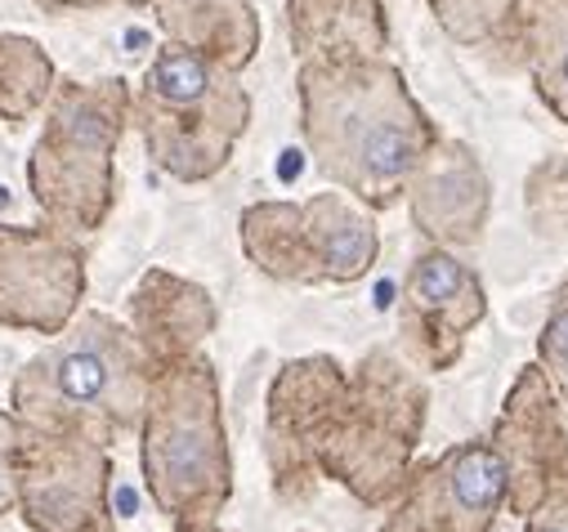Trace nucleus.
Returning <instances> with one entry per match:
<instances>
[{
    "mask_svg": "<svg viewBox=\"0 0 568 532\" xmlns=\"http://www.w3.org/2000/svg\"><path fill=\"white\" fill-rule=\"evenodd\" d=\"M305 130L323 175L372 202H389L425 144V125L394 72H310Z\"/></svg>",
    "mask_w": 568,
    "mask_h": 532,
    "instance_id": "1",
    "label": "nucleus"
},
{
    "mask_svg": "<svg viewBox=\"0 0 568 532\" xmlns=\"http://www.w3.org/2000/svg\"><path fill=\"white\" fill-rule=\"evenodd\" d=\"M144 479L180 532H202L229 501V443L206 362L153 380L144 398Z\"/></svg>",
    "mask_w": 568,
    "mask_h": 532,
    "instance_id": "2",
    "label": "nucleus"
},
{
    "mask_svg": "<svg viewBox=\"0 0 568 532\" xmlns=\"http://www.w3.org/2000/svg\"><path fill=\"white\" fill-rule=\"evenodd\" d=\"M144 371H139L134 340L103 314L81 318L63 331L54 349H45L14 385V408L32 426L63 421H134L144 412Z\"/></svg>",
    "mask_w": 568,
    "mask_h": 532,
    "instance_id": "3",
    "label": "nucleus"
},
{
    "mask_svg": "<svg viewBox=\"0 0 568 532\" xmlns=\"http://www.w3.org/2000/svg\"><path fill=\"white\" fill-rule=\"evenodd\" d=\"M121 85H63L59 103L28 157L32 197L54 224L94 228L108 211L112 144L121 130Z\"/></svg>",
    "mask_w": 568,
    "mask_h": 532,
    "instance_id": "4",
    "label": "nucleus"
},
{
    "mask_svg": "<svg viewBox=\"0 0 568 532\" xmlns=\"http://www.w3.org/2000/svg\"><path fill=\"white\" fill-rule=\"evenodd\" d=\"M14 497L32 532H81L103 519V448L81 421L28 426L14 443Z\"/></svg>",
    "mask_w": 568,
    "mask_h": 532,
    "instance_id": "5",
    "label": "nucleus"
},
{
    "mask_svg": "<svg viewBox=\"0 0 568 532\" xmlns=\"http://www.w3.org/2000/svg\"><path fill=\"white\" fill-rule=\"evenodd\" d=\"M81 296V255L50 228H0V323L63 331Z\"/></svg>",
    "mask_w": 568,
    "mask_h": 532,
    "instance_id": "6",
    "label": "nucleus"
},
{
    "mask_svg": "<svg viewBox=\"0 0 568 532\" xmlns=\"http://www.w3.org/2000/svg\"><path fill=\"white\" fill-rule=\"evenodd\" d=\"M139 112H144V135L153 157L180 180H202L229 157L237 130L246 125V94H237L229 81L215 76L202 94H184V99L144 94Z\"/></svg>",
    "mask_w": 568,
    "mask_h": 532,
    "instance_id": "7",
    "label": "nucleus"
},
{
    "mask_svg": "<svg viewBox=\"0 0 568 532\" xmlns=\"http://www.w3.org/2000/svg\"><path fill=\"white\" fill-rule=\"evenodd\" d=\"M412 305L425 314H439L453 331L470 327L479 318V287L470 283V274L453 255H425L416 269H412Z\"/></svg>",
    "mask_w": 568,
    "mask_h": 532,
    "instance_id": "8",
    "label": "nucleus"
},
{
    "mask_svg": "<svg viewBox=\"0 0 568 532\" xmlns=\"http://www.w3.org/2000/svg\"><path fill=\"white\" fill-rule=\"evenodd\" d=\"M537 76L550 108L568 121V14H550L537 37Z\"/></svg>",
    "mask_w": 568,
    "mask_h": 532,
    "instance_id": "9",
    "label": "nucleus"
},
{
    "mask_svg": "<svg viewBox=\"0 0 568 532\" xmlns=\"http://www.w3.org/2000/svg\"><path fill=\"white\" fill-rule=\"evenodd\" d=\"M23 50V37H0V63L14 59ZM45 81H50V63H28V68H14V72H0V112L6 116H23L28 108L41 103L45 94Z\"/></svg>",
    "mask_w": 568,
    "mask_h": 532,
    "instance_id": "10",
    "label": "nucleus"
},
{
    "mask_svg": "<svg viewBox=\"0 0 568 532\" xmlns=\"http://www.w3.org/2000/svg\"><path fill=\"white\" fill-rule=\"evenodd\" d=\"M14 443H19V421L0 412V514L14 505Z\"/></svg>",
    "mask_w": 568,
    "mask_h": 532,
    "instance_id": "11",
    "label": "nucleus"
},
{
    "mask_svg": "<svg viewBox=\"0 0 568 532\" xmlns=\"http://www.w3.org/2000/svg\"><path fill=\"white\" fill-rule=\"evenodd\" d=\"M541 354H546L555 380H559L564 393H568V309L555 314V323H550V331H546V340H541Z\"/></svg>",
    "mask_w": 568,
    "mask_h": 532,
    "instance_id": "12",
    "label": "nucleus"
},
{
    "mask_svg": "<svg viewBox=\"0 0 568 532\" xmlns=\"http://www.w3.org/2000/svg\"><path fill=\"white\" fill-rule=\"evenodd\" d=\"M528 532H568V483L555 488V492L541 501V510L532 514V528H528Z\"/></svg>",
    "mask_w": 568,
    "mask_h": 532,
    "instance_id": "13",
    "label": "nucleus"
},
{
    "mask_svg": "<svg viewBox=\"0 0 568 532\" xmlns=\"http://www.w3.org/2000/svg\"><path fill=\"white\" fill-rule=\"evenodd\" d=\"M81 532H108V528H103V523H94V528H81Z\"/></svg>",
    "mask_w": 568,
    "mask_h": 532,
    "instance_id": "14",
    "label": "nucleus"
}]
</instances>
